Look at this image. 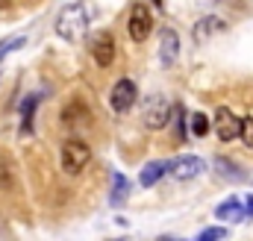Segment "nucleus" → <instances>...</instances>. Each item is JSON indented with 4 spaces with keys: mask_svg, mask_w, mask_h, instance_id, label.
Wrapping results in <instances>:
<instances>
[{
    "mask_svg": "<svg viewBox=\"0 0 253 241\" xmlns=\"http://www.w3.org/2000/svg\"><path fill=\"white\" fill-rule=\"evenodd\" d=\"M224 236H227L224 227H212V230H203L200 233V241H215V239H224Z\"/></svg>",
    "mask_w": 253,
    "mask_h": 241,
    "instance_id": "nucleus-21",
    "label": "nucleus"
},
{
    "mask_svg": "<svg viewBox=\"0 0 253 241\" xmlns=\"http://www.w3.org/2000/svg\"><path fill=\"white\" fill-rule=\"evenodd\" d=\"M126 197H129V180L124 174H112V194H109V203L112 206H121Z\"/></svg>",
    "mask_w": 253,
    "mask_h": 241,
    "instance_id": "nucleus-15",
    "label": "nucleus"
},
{
    "mask_svg": "<svg viewBox=\"0 0 253 241\" xmlns=\"http://www.w3.org/2000/svg\"><path fill=\"white\" fill-rule=\"evenodd\" d=\"M80 120H83V123H88L91 115H88V109H85L80 100H71V103L62 109V123H65V126H77Z\"/></svg>",
    "mask_w": 253,
    "mask_h": 241,
    "instance_id": "nucleus-11",
    "label": "nucleus"
},
{
    "mask_svg": "<svg viewBox=\"0 0 253 241\" xmlns=\"http://www.w3.org/2000/svg\"><path fill=\"white\" fill-rule=\"evenodd\" d=\"M91 59L100 68H109L115 62V39H112V33H97L91 39Z\"/></svg>",
    "mask_w": 253,
    "mask_h": 241,
    "instance_id": "nucleus-7",
    "label": "nucleus"
},
{
    "mask_svg": "<svg viewBox=\"0 0 253 241\" xmlns=\"http://www.w3.org/2000/svg\"><path fill=\"white\" fill-rule=\"evenodd\" d=\"M165 165H168V162H147V165L141 168V177H138V182H141L144 188L156 185V182L165 177Z\"/></svg>",
    "mask_w": 253,
    "mask_h": 241,
    "instance_id": "nucleus-12",
    "label": "nucleus"
},
{
    "mask_svg": "<svg viewBox=\"0 0 253 241\" xmlns=\"http://www.w3.org/2000/svg\"><path fill=\"white\" fill-rule=\"evenodd\" d=\"M177 53H180V36H177V30H162L159 33V56H162V65H171V62L177 59Z\"/></svg>",
    "mask_w": 253,
    "mask_h": 241,
    "instance_id": "nucleus-9",
    "label": "nucleus"
},
{
    "mask_svg": "<svg viewBox=\"0 0 253 241\" xmlns=\"http://www.w3.org/2000/svg\"><path fill=\"white\" fill-rule=\"evenodd\" d=\"M215 168H218V174H221V177H227V180H233V182L245 180V174H242L230 159H221V156H218V159H215Z\"/></svg>",
    "mask_w": 253,
    "mask_h": 241,
    "instance_id": "nucleus-16",
    "label": "nucleus"
},
{
    "mask_svg": "<svg viewBox=\"0 0 253 241\" xmlns=\"http://www.w3.org/2000/svg\"><path fill=\"white\" fill-rule=\"evenodd\" d=\"M239 135H242L245 147H251V150H253V118L242 120V129H239Z\"/></svg>",
    "mask_w": 253,
    "mask_h": 241,
    "instance_id": "nucleus-20",
    "label": "nucleus"
},
{
    "mask_svg": "<svg viewBox=\"0 0 253 241\" xmlns=\"http://www.w3.org/2000/svg\"><path fill=\"white\" fill-rule=\"evenodd\" d=\"M239 129H242V120L236 118L227 106H221V109L215 112V132H218L221 141H233V138H239Z\"/></svg>",
    "mask_w": 253,
    "mask_h": 241,
    "instance_id": "nucleus-8",
    "label": "nucleus"
},
{
    "mask_svg": "<svg viewBox=\"0 0 253 241\" xmlns=\"http://www.w3.org/2000/svg\"><path fill=\"white\" fill-rule=\"evenodd\" d=\"M191 132H194L197 138L209 132V118H206L203 112H194V115H191Z\"/></svg>",
    "mask_w": 253,
    "mask_h": 241,
    "instance_id": "nucleus-18",
    "label": "nucleus"
},
{
    "mask_svg": "<svg viewBox=\"0 0 253 241\" xmlns=\"http://www.w3.org/2000/svg\"><path fill=\"white\" fill-rule=\"evenodd\" d=\"M171 115H174V138L186 141V109L177 103V106H171Z\"/></svg>",
    "mask_w": 253,
    "mask_h": 241,
    "instance_id": "nucleus-17",
    "label": "nucleus"
},
{
    "mask_svg": "<svg viewBox=\"0 0 253 241\" xmlns=\"http://www.w3.org/2000/svg\"><path fill=\"white\" fill-rule=\"evenodd\" d=\"M88 30V12L83 3H71L56 15V33L65 41H80Z\"/></svg>",
    "mask_w": 253,
    "mask_h": 241,
    "instance_id": "nucleus-1",
    "label": "nucleus"
},
{
    "mask_svg": "<svg viewBox=\"0 0 253 241\" xmlns=\"http://www.w3.org/2000/svg\"><path fill=\"white\" fill-rule=\"evenodd\" d=\"M245 218H253V194L248 197V203H245Z\"/></svg>",
    "mask_w": 253,
    "mask_h": 241,
    "instance_id": "nucleus-22",
    "label": "nucleus"
},
{
    "mask_svg": "<svg viewBox=\"0 0 253 241\" xmlns=\"http://www.w3.org/2000/svg\"><path fill=\"white\" fill-rule=\"evenodd\" d=\"M126 30H129V39H132L135 44L147 41V36H150V30H153V18H150V9H147L144 3H132Z\"/></svg>",
    "mask_w": 253,
    "mask_h": 241,
    "instance_id": "nucleus-4",
    "label": "nucleus"
},
{
    "mask_svg": "<svg viewBox=\"0 0 253 241\" xmlns=\"http://www.w3.org/2000/svg\"><path fill=\"white\" fill-rule=\"evenodd\" d=\"M227 24L221 21V18H200L197 24H194V41H206V39H212L215 33H221Z\"/></svg>",
    "mask_w": 253,
    "mask_h": 241,
    "instance_id": "nucleus-10",
    "label": "nucleus"
},
{
    "mask_svg": "<svg viewBox=\"0 0 253 241\" xmlns=\"http://www.w3.org/2000/svg\"><path fill=\"white\" fill-rule=\"evenodd\" d=\"M36 106H39V97L36 94H30V97H24V103H21V135H30L33 132V115H36Z\"/></svg>",
    "mask_w": 253,
    "mask_h": 241,
    "instance_id": "nucleus-13",
    "label": "nucleus"
},
{
    "mask_svg": "<svg viewBox=\"0 0 253 241\" xmlns=\"http://www.w3.org/2000/svg\"><path fill=\"white\" fill-rule=\"evenodd\" d=\"M215 218H227V221H245V206H242L236 197H230L227 203H221V206L215 209Z\"/></svg>",
    "mask_w": 253,
    "mask_h": 241,
    "instance_id": "nucleus-14",
    "label": "nucleus"
},
{
    "mask_svg": "<svg viewBox=\"0 0 253 241\" xmlns=\"http://www.w3.org/2000/svg\"><path fill=\"white\" fill-rule=\"evenodd\" d=\"M135 97H138V88H135V82L124 77V80H118V82L112 85V94H109V106H112L118 115H124L126 109H132Z\"/></svg>",
    "mask_w": 253,
    "mask_h": 241,
    "instance_id": "nucleus-6",
    "label": "nucleus"
},
{
    "mask_svg": "<svg viewBox=\"0 0 253 241\" xmlns=\"http://www.w3.org/2000/svg\"><path fill=\"white\" fill-rule=\"evenodd\" d=\"M206 171V162L197 156H177L174 162L165 165V174H171L174 180H194Z\"/></svg>",
    "mask_w": 253,
    "mask_h": 241,
    "instance_id": "nucleus-5",
    "label": "nucleus"
},
{
    "mask_svg": "<svg viewBox=\"0 0 253 241\" xmlns=\"http://www.w3.org/2000/svg\"><path fill=\"white\" fill-rule=\"evenodd\" d=\"M12 185V165H9V159L0 153V188H9Z\"/></svg>",
    "mask_w": 253,
    "mask_h": 241,
    "instance_id": "nucleus-19",
    "label": "nucleus"
},
{
    "mask_svg": "<svg viewBox=\"0 0 253 241\" xmlns=\"http://www.w3.org/2000/svg\"><path fill=\"white\" fill-rule=\"evenodd\" d=\"M141 120L147 129H162L165 123H171V100L165 94H153L147 103H144V112Z\"/></svg>",
    "mask_w": 253,
    "mask_h": 241,
    "instance_id": "nucleus-3",
    "label": "nucleus"
},
{
    "mask_svg": "<svg viewBox=\"0 0 253 241\" xmlns=\"http://www.w3.org/2000/svg\"><path fill=\"white\" fill-rule=\"evenodd\" d=\"M59 162H62L65 174L77 177L80 171H85V168H88V162H91V147H88L85 141H80V138H71V141H65V144H62Z\"/></svg>",
    "mask_w": 253,
    "mask_h": 241,
    "instance_id": "nucleus-2",
    "label": "nucleus"
}]
</instances>
